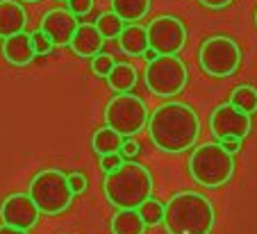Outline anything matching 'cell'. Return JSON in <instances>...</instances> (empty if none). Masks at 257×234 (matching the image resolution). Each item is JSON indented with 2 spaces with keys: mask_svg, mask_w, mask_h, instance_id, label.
Instances as JSON below:
<instances>
[{
  "mask_svg": "<svg viewBox=\"0 0 257 234\" xmlns=\"http://www.w3.org/2000/svg\"><path fill=\"white\" fill-rule=\"evenodd\" d=\"M148 35V48L157 50V55H178L185 48L187 28L175 16H157L146 28Z\"/></svg>",
  "mask_w": 257,
  "mask_h": 234,
  "instance_id": "9",
  "label": "cell"
},
{
  "mask_svg": "<svg viewBox=\"0 0 257 234\" xmlns=\"http://www.w3.org/2000/svg\"><path fill=\"white\" fill-rule=\"evenodd\" d=\"M25 25H28L25 7L16 0H0V39L25 32Z\"/></svg>",
  "mask_w": 257,
  "mask_h": 234,
  "instance_id": "15",
  "label": "cell"
},
{
  "mask_svg": "<svg viewBox=\"0 0 257 234\" xmlns=\"http://www.w3.org/2000/svg\"><path fill=\"white\" fill-rule=\"evenodd\" d=\"M151 0H112V12L125 23H137L151 12Z\"/></svg>",
  "mask_w": 257,
  "mask_h": 234,
  "instance_id": "18",
  "label": "cell"
},
{
  "mask_svg": "<svg viewBox=\"0 0 257 234\" xmlns=\"http://www.w3.org/2000/svg\"><path fill=\"white\" fill-rule=\"evenodd\" d=\"M123 164V157L118 155V152H107V155H100V168L102 173H109L114 171L116 166Z\"/></svg>",
  "mask_w": 257,
  "mask_h": 234,
  "instance_id": "28",
  "label": "cell"
},
{
  "mask_svg": "<svg viewBox=\"0 0 257 234\" xmlns=\"http://www.w3.org/2000/svg\"><path fill=\"white\" fill-rule=\"evenodd\" d=\"M148 123L146 103L135 93H116L105 107V125L116 130L121 137H135Z\"/></svg>",
  "mask_w": 257,
  "mask_h": 234,
  "instance_id": "8",
  "label": "cell"
},
{
  "mask_svg": "<svg viewBox=\"0 0 257 234\" xmlns=\"http://www.w3.org/2000/svg\"><path fill=\"white\" fill-rule=\"evenodd\" d=\"M189 173L198 184L216 189L230 182L234 173V159L216 143H203L189 157Z\"/></svg>",
  "mask_w": 257,
  "mask_h": 234,
  "instance_id": "4",
  "label": "cell"
},
{
  "mask_svg": "<svg viewBox=\"0 0 257 234\" xmlns=\"http://www.w3.org/2000/svg\"><path fill=\"white\" fill-rule=\"evenodd\" d=\"M78 16L71 14L68 10H59V7H55V10H48L44 14V19H41V28L46 35H48V39L53 41L55 46H68V41H71L73 32H75V28H78Z\"/></svg>",
  "mask_w": 257,
  "mask_h": 234,
  "instance_id": "12",
  "label": "cell"
},
{
  "mask_svg": "<svg viewBox=\"0 0 257 234\" xmlns=\"http://www.w3.org/2000/svg\"><path fill=\"white\" fill-rule=\"evenodd\" d=\"M144 80L153 96L173 98L187 87L189 73L178 55H157L153 62H146Z\"/></svg>",
  "mask_w": 257,
  "mask_h": 234,
  "instance_id": "6",
  "label": "cell"
},
{
  "mask_svg": "<svg viewBox=\"0 0 257 234\" xmlns=\"http://www.w3.org/2000/svg\"><path fill=\"white\" fill-rule=\"evenodd\" d=\"M105 80L114 93H127L137 84V69L127 62H114L112 71H109V75Z\"/></svg>",
  "mask_w": 257,
  "mask_h": 234,
  "instance_id": "17",
  "label": "cell"
},
{
  "mask_svg": "<svg viewBox=\"0 0 257 234\" xmlns=\"http://www.w3.org/2000/svg\"><path fill=\"white\" fill-rule=\"evenodd\" d=\"M66 177H68V186H71L73 195H80V193H84V191H87L89 182H87V177H84L82 173H68Z\"/></svg>",
  "mask_w": 257,
  "mask_h": 234,
  "instance_id": "26",
  "label": "cell"
},
{
  "mask_svg": "<svg viewBox=\"0 0 257 234\" xmlns=\"http://www.w3.org/2000/svg\"><path fill=\"white\" fill-rule=\"evenodd\" d=\"M114 66V57L107 53H98L91 57V73L96 75V78H107L109 75V71H112Z\"/></svg>",
  "mask_w": 257,
  "mask_h": 234,
  "instance_id": "25",
  "label": "cell"
},
{
  "mask_svg": "<svg viewBox=\"0 0 257 234\" xmlns=\"http://www.w3.org/2000/svg\"><path fill=\"white\" fill-rule=\"evenodd\" d=\"M139 143L135 141L132 137H127V139H123V143H121V148H118V155L123 157V159H132V157H137L139 155Z\"/></svg>",
  "mask_w": 257,
  "mask_h": 234,
  "instance_id": "29",
  "label": "cell"
},
{
  "mask_svg": "<svg viewBox=\"0 0 257 234\" xmlns=\"http://www.w3.org/2000/svg\"><path fill=\"white\" fill-rule=\"evenodd\" d=\"M137 211H139L141 220L146 223V227H155V225H162V220H164V202L157 198L144 200L137 207Z\"/></svg>",
  "mask_w": 257,
  "mask_h": 234,
  "instance_id": "23",
  "label": "cell"
},
{
  "mask_svg": "<svg viewBox=\"0 0 257 234\" xmlns=\"http://www.w3.org/2000/svg\"><path fill=\"white\" fill-rule=\"evenodd\" d=\"M250 127H252L250 114L241 112V109H237L230 103L218 105L212 112V116H209V132H212V137L216 141L223 137L246 139L250 134Z\"/></svg>",
  "mask_w": 257,
  "mask_h": 234,
  "instance_id": "10",
  "label": "cell"
},
{
  "mask_svg": "<svg viewBox=\"0 0 257 234\" xmlns=\"http://www.w3.org/2000/svg\"><path fill=\"white\" fill-rule=\"evenodd\" d=\"M57 3H66V0H57Z\"/></svg>",
  "mask_w": 257,
  "mask_h": 234,
  "instance_id": "36",
  "label": "cell"
},
{
  "mask_svg": "<svg viewBox=\"0 0 257 234\" xmlns=\"http://www.w3.org/2000/svg\"><path fill=\"white\" fill-rule=\"evenodd\" d=\"M214 207L198 191H180L164 205L169 234H209L214 227Z\"/></svg>",
  "mask_w": 257,
  "mask_h": 234,
  "instance_id": "3",
  "label": "cell"
},
{
  "mask_svg": "<svg viewBox=\"0 0 257 234\" xmlns=\"http://www.w3.org/2000/svg\"><path fill=\"white\" fill-rule=\"evenodd\" d=\"M93 25H96V30L100 32L102 39L112 41V39H116V37L121 35V30H123V25H125V21H121L116 14H114V12H102Z\"/></svg>",
  "mask_w": 257,
  "mask_h": 234,
  "instance_id": "22",
  "label": "cell"
},
{
  "mask_svg": "<svg viewBox=\"0 0 257 234\" xmlns=\"http://www.w3.org/2000/svg\"><path fill=\"white\" fill-rule=\"evenodd\" d=\"M255 25H257V12H255Z\"/></svg>",
  "mask_w": 257,
  "mask_h": 234,
  "instance_id": "35",
  "label": "cell"
},
{
  "mask_svg": "<svg viewBox=\"0 0 257 234\" xmlns=\"http://www.w3.org/2000/svg\"><path fill=\"white\" fill-rule=\"evenodd\" d=\"M28 193L34 200V205L39 207L41 214L48 216L64 214L75 198L71 186H68L66 173L57 171V168H46V171L37 173L30 182Z\"/></svg>",
  "mask_w": 257,
  "mask_h": 234,
  "instance_id": "5",
  "label": "cell"
},
{
  "mask_svg": "<svg viewBox=\"0 0 257 234\" xmlns=\"http://www.w3.org/2000/svg\"><path fill=\"white\" fill-rule=\"evenodd\" d=\"M141 57H144L146 62H153V59L157 57V50H153V48H146V50H144V55H141Z\"/></svg>",
  "mask_w": 257,
  "mask_h": 234,
  "instance_id": "33",
  "label": "cell"
},
{
  "mask_svg": "<svg viewBox=\"0 0 257 234\" xmlns=\"http://www.w3.org/2000/svg\"><path fill=\"white\" fill-rule=\"evenodd\" d=\"M218 146L223 148L225 152H230V155H237V152L241 150V139H237V137H223V139H218Z\"/></svg>",
  "mask_w": 257,
  "mask_h": 234,
  "instance_id": "30",
  "label": "cell"
},
{
  "mask_svg": "<svg viewBox=\"0 0 257 234\" xmlns=\"http://www.w3.org/2000/svg\"><path fill=\"white\" fill-rule=\"evenodd\" d=\"M0 234H28V229H21V227H14V225L3 223L0 225Z\"/></svg>",
  "mask_w": 257,
  "mask_h": 234,
  "instance_id": "32",
  "label": "cell"
},
{
  "mask_svg": "<svg viewBox=\"0 0 257 234\" xmlns=\"http://www.w3.org/2000/svg\"><path fill=\"white\" fill-rule=\"evenodd\" d=\"M118 46L125 55L130 57H141L144 50L148 48V35H146V28L139 23H125L121 30V35L116 37Z\"/></svg>",
  "mask_w": 257,
  "mask_h": 234,
  "instance_id": "16",
  "label": "cell"
},
{
  "mask_svg": "<svg viewBox=\"0 0 257 234\" xmlns=\"http://www.w3.org/2000/svg\"><path fill=\"white\" fill-rule=\"evenodd\" d=\"M205 7H209V10H223V7L232 5L234 0H200Z\"/></svg>",
  "mask_w": 257,
  "mask_h": 234,
  "instance_id": "31",
  "label": "cell"
},
{
  "mask_svg": "<svg viewBox=\"0 0 257 234\" xmlns=\"http://www.w3.org/2000/svg\"><path fill=\"white\" fill-rule=\"evenodd\" d=\"M30 41H32V48H34V55L37 57H44V55H50L55 48V44L48 39L44 30H34L32 35H30Z\"/></svg>",
  "mask_w": 257,
  "mask_h": 234,
  "instance_id": "24",
  "label": "cell"
},
{
  "mask_svg": "<svg viewBox=\"0 0 257 234\" xmlns=\"http://www.w3.org/2000/svg\"><path fill=\"white\" fill-rule=\"evenodd\" d=\"M102 44H105V39L100 37L96 25L93 23H78L71 41H68V48H71V53L75 55V57L91 59L93 55H98L102 50Z\"/></svg>",
  "mask_w": 257,
  "mask_h": 234,
  "instance_id": "13",
  "label": "cell"
},
{
  "mask_svg": "<svg viewBox=\"0 0 257 234\" xmlns=\"http://www.w3.org/2000/svg\"><path fill=\"white\" fill-rule=\"evenodd\" d=\"M3 55H5V59L12 66H28L37 57L30 35H25V32H16L12 37H5L3 39Z\"/></svg>",
  "mask_w": 257,
  "mask_h": 234,
  "instance_id": "14",
  "label": "cell"
},
{
  "mask_svg": "<svg viewBox=\"0 0 257 234\" xmlns=\"http://www.w3.org/2000/svg\"><path fill=\"white\" fill-rule=\"evenodd\" d=\"M21 3H39V0H21Z\"/></svg>",
  "mask_w": 257,
  "mask_h": 234,
  "instance_id": "34",
  "label": "cell"
},
{
  "mask_svg": "<svg viewBox=\"0 0 257 234\" xmlns=\"http://www.w3.org/2000/svg\"><path fill=\"white\" fill-rule=\"evenodd\" d=\"M39 207L34 205L30 193H12L0 205V218L3 223L14 225L21 229H32L39 223Z\"/></svg>",
  "mask_w": 257,
  "mask_h": 234,
  "instance_id": "11",
  "label": "cell"
},
{
  "mask_svg": "<svg viewBox=\"0 0 257 234\" xmlns=\"http://www.w3.org/2000/svg\"><path fill=\"white\" fill-rule=\"evenodd\" d=\"M123 139L116 130H112L109 125L100 127V130L93 132V139H91V148L93 152H98V155H107V152H118V148H121Z\"/></svg>",
  "mask_w": 257,
  "mask_h": 234,
  "instance_id": "20",
  "label": "cell"
},
{
  "mask_svg": "<svg viewBox=\"0 0 257 234\" xmlns=\"http://www.w3.org/2000/svg\"><path fill=\"white\" fill-rule=\"evenodd\" d=\"M66 5H68V12L80 19V16H84V14L91 12L93 0H66Z\"/></svg>",
  "mask_w": 257,
  "mask_h": 234,
  "instance_id": "27",
  "label": "cell"
},
{
  "mask_svg": "<svg viewBox=\"0 0 257 234\" xmlns=\"http://www.w3.org/2000/svg\"><path fill=\"white\" fill-rule=\"evenodd\" d=\"M146 223L137 209H118L112 216V234H144Z\"/></svg>",
  "mask_w": 257,
  "mask_h": 234,
  "instance_id": "19",
  "label": "cell"
},
{
  "mask_svg": "<svg viewBox=\"0 0 257 234\" xmlns=\"http://www.w3.org/2000/svg\"><path fill=\"white\" fill-rule=\"evenodd\" d=\"M148 134L151 141L160 148L162 152H185L196 146L200 134V121L198 114L185 103H164L151 114L148 118Z\"/></svg>",
  "mask_w": 257,
  "mask_h": 234,
  "instance_id": "1",
  "label": "cell"
},
{
  "mask_svg": "<svg viewBox=\"0 0 257 234\" xmlns=\"http://www.w3.org/2000/svg\"><path fill=\"white\" fill-rule=\"evenodd\" d=\"M228 103L246 114H255L257 112V89L250 87V84H241V87L232 89Z\"/></svg>",
  "mask_w": 257,
  "mask_h": 234,
  "instance_id": "21",
  "label": "cell"
},
{
  "mask_svg": "<svg viewBox=\"0 0 257 234\" xmlns=\"http://www.w3.org/2000/svg\"><path fill=\"white\" fill-rule=\"evenodd\" d=\"M198 64L209 78H230L241 66V48L230 37L214 35L200 46Z\"/></svg>",
  "mask_w": 257,
  "mask_h": 234,
  "instance_id": "7",
  "label": "cell"
},
{
  "mask_svg": "<svg viewBox=\"0 0 257 234\" xmlns=\"http://www.w3.org/2000/svg\"><path fill=\"white\" fill-rule=\"evenodd\" d=\"M107 202L116 209H137L153 193V175L144 164L127 159L114 171L105 173L102 180Z\"/></svg>",
  "mask_w": 257,
  "mask_h": 234,
  "instance_id": "2",
  "label": "cell"
}]
</instances>
